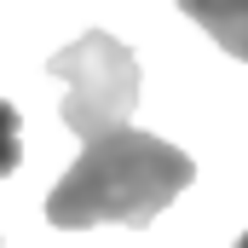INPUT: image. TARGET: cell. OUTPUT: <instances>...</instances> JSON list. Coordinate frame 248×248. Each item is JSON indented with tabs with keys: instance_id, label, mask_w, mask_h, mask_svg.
<instances>
[{
	"instance_id": "5",
	"label": "cell",
	"mask_w": 248,
	"mask_h": 248,
	"mask_svg": "<svg viewBox=\"0 0 248 248\" xmlns=\"http://www.w3.org/2000/svg\"><path fill=\"white\" fill-rule=\"evenodd\" d=\"M231 248H248V231H243V237H237V243H231Z\"/></svg>"
},
{
	"instance_id": "4",
	"label": "cell",
	"mask_w": 248,
	"mask_h": 248,
	"mask_svg": "<svg viewBox=\"0 0 248 248\" xmlns=\"http://www.w3.org/2000/svg\"><path fill=\"white\" fill-rule=\"evenodd\" d=\"M17 162H23V116L0 98V179L17 173Z\"/></svg>"
},
{
	"instance_id": "1",
	"label": "cell",
	"mask_w": 248,
	"mask_h": 248,
	"mask_svg": "<svg viewBox=\"0 0 248 248\" xmlns=\"http://www.w3.org/2000/svg\"><path fill=\"white\" fill-rule=\"evenodd\" d=\"M196 179L179 144L139 133V127H116L104 139H93L75 168L63 173L52 196H46V219L58 231H87V225H150L179 190Z\"/></svg>"
},
{
	"instance_id": "2",
	"label": "cell",
	"mask_w": 248,
	"mask_h": 248,
	"mask_svg": "<svg viewBox=\"0 0 248 248\" xmlns=\"http://www.w3.org/2000/svg\"><path fill=\"white\" fill-rule=\"evenodd\" d=\"M46 69L58 81H69V93H63V127L81 133L87 144L133 122V110H139V58L116 35L87 29L81 41H69L63 52H52Z\"/></svg>"
},
{
	"instance_id": "3",
	"label": "cell",
	"mask_w": 248,
	"mask_h": 248,
	"mask_svg": "<svg viewBox=\"0 0 248 248\" xmlns=\"http://www.w3.org/2000/svg\"><path fill=\"white\" fill-rule=\"evenodd\" d=\"M202 35H214L231 58L248 63V0H173Z\"/></svg>"
}]
</instances>
